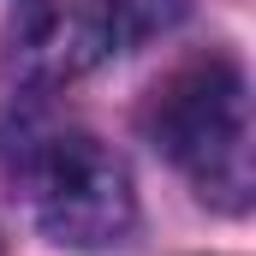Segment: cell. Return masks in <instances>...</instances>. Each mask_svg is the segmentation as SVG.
<instances>
[{"mask_svg":"<svg viewBox=\"0 0 256 256\" xmlns=\"http://www.w3.org/2000/svg\"><path fill=\"white\" fill-rule=\"evenodd\" d=\"M143 137L196 185L202 202L244 214L256 191L250 167V84L244 66L220 48L173 66L149 102H143Z\"/></svg>","mask_w":256,"mask_h":256,"instance_id":"6da1fadb","label":"cell"},{"mask_svg":"<svg viewBox=\"0 0 256 256\" xmlns=\"http://www.w3.org/2000/svg\"><path fill=\"white\" fill-rule=\"evenodd\" d=\"M18 191L42 238L72 250L126 244L137 226V191L126 161L90 131H48L18 161Z\"/></svg>","mask_w":256,"mask_h":256,"instance_id":"7a4b0ae2","label":"cell"},{"mask_svg":"<svg viewBox=\"0 0 256 256\" xmlns=\"http://www.w3.org/2000/svg\"><path fill=\"white\" fill-rule=\"evenodd\" d=\"M191 12V0H90L84 12H72L66 24H42L30 36V60H48V72H84L114 54H131L155 36H167L179 18Z\"/></svg>","mask_w":256,"mask_h":256,"instance_id":"3957f363","label":"cell"}]
</instances>
